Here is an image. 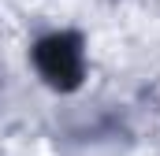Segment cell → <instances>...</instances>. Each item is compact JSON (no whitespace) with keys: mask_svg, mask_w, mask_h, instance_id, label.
<instances>
[{"mask_svg":"<svg viewBox=\"0 0 160 156\" xmlns=\"http://www.w3.org/2000/svg\"><path fill=\"white\" fill-rule=\"evenodd\" d=\"M38 67L52 85H63V89L78 85V78H82V45L71 34L45 37L38 45Z\"/></svg>","mask_w":160,"mask_h":156,"instance_id":"cell-1","label":"cell"}]
</instances>
